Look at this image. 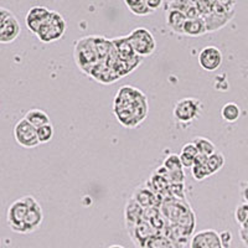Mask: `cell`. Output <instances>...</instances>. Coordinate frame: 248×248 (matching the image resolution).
Segmentation results:
<instances>
[{
    "label": "cell",
    "mask_w": 248,
    "mask_h": 248,
    "mask_svg": "<svg viewBox=\"0 0 248 248\" xmlns=\"http://www.w3.org/2000/svg\"><path fill=\"white\" fill-rule=\"evenodd\" d=\"M51 12H52V10L47 9L46 6H32V8L28 12L25 17V24L26 26H28L29 31L32 32L34 35H36L39 29L41 28V25L44 24V21H45L48 17V15L51 14Z\"/></svg>",
    "instance_id": "4fadbf2b"
},
{
    "label": "cell",
    "mask_w": 248,
    "mask_h": 248,
    "mask_svg": "<svg viewBox=\"0 0 248 248\" xmlns=\"http://www.w3.org/2000/svg\"><path fill=\"white\" fill-rule=\"evenodd\" d=\"M108 248H124V247L123 246H119V245H112V246H109Z\"/></svg>",
    "instance_id": "1f68e13d"
},
{
    "label": "cell",
    "mask_w": 248,
    "mask_h": 248,
    "mask_svg": "<svg viewBox=\"0 0 248 248\" xmlns=\"http://www.w3.org/2000/svg\"><path fill=\"white\" fill-rule=\"evenodd\" d=\"M180 154L186 155V156H190V158H192V159H196L199 155H200L199 154L198 148H196V145H195L192 141H190V143H186L185 145L181 148Z\"/></svg>",
    "instance_id": "83f0119b"
},
{
    "label": "cell",
    "mask_w": 248,
    "mask_h": 248,
    "mask_svg": "<svg viewBox=\"0 0 248 248\" xmlns=\"http://www.w3.org/2000/svg\"><path fill=\"white\" fill-rule=\"evenodd\" d=\"M20 34H21V26L16 16L6 8L0 6V43H14Z\"/></svg>",
    "instance_id": "ba28073f"
},
{
    "label": "cell",
    "mask_w": 248,
    "mask_h": 248,
    "mask_svg": "<svg viewBox=\"0 0 248 248\" xmlns=\"http://www.w3.org/2000/svg\"><path fill=\"white\" fill-rule=\"evenodd\" d=\"M24 118L29 122L30 124H32L35 128H40L43 125H46V124H50V117H48L47 113L43 109H30L25 114Z\"/></svg>",
    "instance_id": "d6986e66"
},
{
    "label": "cell",
    "mask_w": 248,
    "mask_h": 248,
    "mask_svg": "<svg viewBox=\"0 0 248 248\" xmlns=\"http://www.w3.org/2000/svg\"><path fill=\"white\" fill-rule=\"evenodd\" d=\"M202 112V102L198 98H183L176 102L174 109H172V116L180 123H191L195 119H198Z\"/></svg>",
    "instance_id": "52a82bcc"
},
{
    "label": "cell",
    "mask_w": 248,
    "mask_h": 248,
    "mask_svg": "<svg viewBox=\"0 0 248 248\" xmlns=\"http://www.w3.org/2000/svg\"><path fill=\"white\" fill-rule=\"evenodd\" d=\"M66 28H67V24H66L65 17L60 13L52 10L47 19L44 21L41 28L39 29L36 36L44 44L55 43L65 35Z\"/></svg>",
    "instance_id": "277c9868"
},
{
    "label": "cell",
    "mask_w": 248,
    "mask_h": 248,
    "mask_svg": "<svg viewBox=\"0 0 248 248\" xmlns=\"http://www.w3.org/2000/svg\"><path fill=\"white\" fill-rule=\"evenodd\" d=\"M28 201H29V212L28 217H26L25 222V230L26 233H31V232L36 231L39 229L44 220V212L41 209V205L39 201L34 198L28 195Z\"/></svg>",
    "instance_id": "7c38bea8"
},
{
    "label": "cell",
    "mask_w": 248,
    "mask_h": 248,
    "mask_svg": "<svg viewBox=\"0 0 248 248\" xmlns=\"http://www.w3.org/2000/svg\"><path fill=\"white\" fill-rule=\"evenodd\" d=\"M241 196H242L243 201H245L246 203H248V181H247V183H242Z\"/></svg>",
    "instance_id": "4dcf8cb0"
},
{
    "label": "cell",
    "mask_w": 248,
    "mask_h": 248,
    "mask_svg": "<svg viewBox=\"0 0 248 248\" xmlns=\"http://www.w3.org/2000/svg\"><path fill=\"white\" fill-rule=\"evenodd\" d=\"M190 248H225L218 232L202 230L195 233L190 240Z\"/></svg>",
    "instance_id": "8fae6325"
},
{
    "label": "cell",
    "mask_w": 248,
    "mask_h": 248,
    "mask_svg": "<svg viewBox=\"0 0 248 248\" xmlns=\"http://www.w3.org/2000/svg\"><path fill=\"white\" fill-rule=\"evenodd\" d=\"M234 1H212L211 13L202 17L207 26V32H214L227 25L234 16Z\"/></svg>",
    "instance_id": "3957f363"
},
{
    "label": "cell",
    "mask_w": 248,
    "mask_h": 248,
    "mask_svg": "<svg viewBox=\"0 0 248 248\" xmlns=\"http://www.w3.org/2000/svg\"><path fill=\"white\" fill-rule=\"evenodd\" d=\"M133 50L139 57L150 56L156 48V41L147 28H136L127 35Z\"/></svg>",
    "instance_id": "5b68a950"
},
{
    "label": "cell",
    "mask_w": 248,
    "mask_h": 248,
    "mask_svg": "<svg viewBox=\"0 0 248 248\" xmlns=\"http://www.w3.org/2000/svg\"><path fill=\"white\" fill-rule=\"evenodd\" d=\"M163 167L168 170V171H179L183 170V164L180 160V155L178 154H170L163 163Z\"/></svg>",
    "instance_id": "484cf974"
},
{
    "label": "cell",
    "mask_w": 248,
    "mask_h": 248,
    "mask_svg": "<svg viewBox=\"0 0 248 248\" xmlns=\"http://www.w3.org/2000/svg\"><path fill=\"white\" fill-rule=\"evenodd\" d=\"M206 158L207 156H202V155H199L196 161H195L194 167L191 168V174L192 178L196 181H202L206 178L211 176V172H210L209 168L206 165Z\"/></svg>",
    "instance_id": "ffe728a7"
},
{
    "label": "cell",
    "mask_w": 248,
    "mask_h": 248,
    "mask_svg": "<svg viewBox=\"0 0 248 248\" xmlns=\"http://www.w3.org/2000/svg\"><path fill=\"white\" fill-rule=\"evenodd\" d=\"M187 21V17L180 10L168 9L167 10V24L172 32L178 35H184V28Z\"/></svg>",
    "instance_id": "2e32d148"
},
{
    "label": "cell",
    "mask_w": 248,
    "mask_h": 248,
    "mask_svg": "<svg viewBox=\"0 0 248 248\" xmlns=\"http://www.w3.org/2000/svg\"><path fill=\"white\" fill-rule=\"evenodd\" d=\"M148 112V98L140 90L129 85L119 88L113 101V113L123 127H138L147 118Z\"/></svg>",
    "instance_id": "6da1fadb"
},
{
    "label": "cell",
    "mask_w": 248,
    "mask_h": 248,
    "mask_svg": "<svg viewBox=\"0 0 248 248\" xmlns=\"http://www.w3.org/2000/svg\"><path fill=\"white\" fill-rule=\"evenodd\" d=\"M145 211L144 209L137 202L136 200L130 199L125 206V223H127V229H132L139 222H141V218H144Z\"/></svg>",
    "instance_id": "5bb4252c"
},
{
    "label": "cell",
    "mask_w": 248,
    "mask_h": 248,
    "mask_svg": "<svg viewBox=\"0 0 248 248\" xmlns=\"http://www.w3.org/2000/svg\"><path fill=\"white\" fill-rule=\"evenodd\" d=\"M37 129V138H39L40 144H46L54 138L55 129L52 124H46V125H43V127L36 128Z\"/></svg>",
    "instance_id": "d4e9b609"
},
{
    "label": "cell",
    "mask_w": 248,
    "mask_h": 248,
    "mask_svg": "<svg viewBox=\"0 0 248 248\" xmlns=\"http://www.w3.org/2000/svg\"><path fill=\"white\" fill-rule=\"evenodd\" d=\"M222 52L216 46H205L199 54V65L207 72H214L222 65Z\"/></svg>",
    "instance_id": "30bf717a"
},
{
    "label": "cell",
    "mask_w": 248,
    "mask_h": 248,
    "mask_svg": "<svg viewBox=\"0 0 248 248\" xmlns=\"http://www.w3.org/2000/svg\"><path fill=\"white\" fill-rule=\"evenodd\" d=\"M184 243L172 240L165 234H155L145 242L141 248H184Z\"/></svg>",
    "instance_id": "e0dca14e"
},
{
    "label": "cell",
    "mask_w": 248,
    "mask_h": 248,
    "mask_svg": "<svg viewBox=\"0 0 248 248\" xmlns=\"http://www.w3.org/2000/svg\"><path fill=\"white\" fill-rule=\"evenodd\" d=\"M75 60L83 72L87 75L98 66L99 59L96 46V36H86L78 40L75 46Z\"/></svg>",
    "instance_id": "7a4b0ae2"
},
{
    "label": "cell",
    "mask_w": 248,
    "mask_h": 248,
    "mask_svg": "<svg viewBox=\"0 0 248 248\" xmlns=\"http://www.w3.org/2000/svg\"><path fill=\"white\" fill-rule=\"evenodd\" d=\"M225 155L221 152H216L215 154L210 155V156L206 158V165L209 168L211 175H214L222 169L223 165H225Z\"/></svg>",
    "instance_id": "cb8c5ba5"
},
{
    "label": "cell",
    "mask_w": 248,
    "mask_h": 248,
    "mask_svg": "<svg viewBox=\"0 0 248 248\" xmlns=\"http://www.w3.org/2000/svg\"><path fill=\"white\" fill-rule=\"evenodd\" d=\"M192 143L196 145L199 154L202 155V156H210L217 152L216 145L210 139L203 138V137H196V138H194Z\"/></svg>",
    "instance_id": "7402d4cb"
},
{
    "label": "cell",
    "mask_w": 248,
    "mask_h": 248,
    "mask_svg": "<svg viewBox=\"0 0 248 248\" xmlns=\"http://www.w3.org/2000/svg\"><path fill=\"white\" fill-rule=\"evenodd\" d=\"M147 3H148V6L152 9L153 12H155L156 9H159L161 5H163V1H161V0H147Z\"/></svg>",
    "instance_id": "f546056e"
},
{
    "label": "cell",
    "mask_w": 248,
    "mask_h": 248,
    "mask_svg": "<svg viewBox=\"0 0 248 248\" xmlns=\"http://www.w3.org/2000/svg\"><path fill=\"white\" fill-rule=\"evenodd\" d=\"M14 138L20 147L31 149L40 144L37 138V129L25 118L20 119L14 127Z\"/></svg>",
    "instance_id": "9c48e42d"
},
{
    "label": "cell",
    "mask_w": 248,
    "mask_h": 248,
    "mask_svg": "<svg viewBox=\"0 0 248 248\" xmlns=\"http://www.w3.org/2000/svg\"><path fill=\"white\" fill-rule=\"evenodd\" d=\"M234 218H236V222L241 227L248 222V203L243 202L237 206L236 212H234Z\"/></svg>",
    "instance_id": "4316f807"
},
{
    "label": "cell",
    "mask_w": 248,
    "mask_h": 248,
    "mask_svg": "<svg viewBox=\"0 0 248 248\" xmlns=\"http://www.w3.org/2000/svg\"><path fill=\"white\" fill-rule=\"evenodd\" d=\"M221 117L223 121L229 122V123H234L238 121L241 117V108L240 106L234 103V102H229L221 108Z\"/></svg>",
    "instance_id": "44dd1931"
},
{
    "label": "cell",
    "mask_w": 248,
    "mask_h": 248,
    "mask_svg": "<svg viewBox=\"0 0 248 248\" xmlns=\"http://www.w3.org/2000/svg\"><path fill=\"white\" fill-rule=\"evenodd\" d=\"M29 212V201L28 196L15 200L12 205L9 206L8 214H6V221L13 232L16 233L26 234L25 222Z\"/></svg>",
    "instance_id": "8992f818"
},
{
    "label": "cell",
    "mask_w": 248,
    "mask_h": 248,
    "mask_svg": "<svg viewBox=\"0 0 248 248\" xmlns=\"http://www.w3.org/2000/svg\"><path fill=\"white\" fill-rule=\"evenodd\" d=\"M207 32V26H206L205 20L201 16L194 17V19H187L184 28V35L186 36H202Z\"/></svg>",
    "instance_id": "ac0fdd59"
},
{
    "label": "cell",
    "mask_w": 248,
    "mask_h": 248,
    "mask_svg": "<svg viewBox=\"0 0 248 248\" xmlns=\"http://www.w3.org/2000/svg\"><path fill=\"white\" fill-rule=\"evenodd\" d=\"M125 6L129 9V12L138 16H147V15L153 14V10L148 6L147 1L139 0V1H124Z\"/></svg>",
    "instance_id": "603a6c76"
},
{
    "label": "cell",
    "mask_w": 248,
    "mask_h": 248,
    "mask_svg": "<svg viewBox=\"0 0 248 248\" xmlns=\"http://www.w3.org/2000/svg\"><path fill=\"white\" fill-rule=\"evenodd\" d=\"M221 241H222V245L225 248H229L231 246L232 242V233L230 231H223L220 233Z\"/></svg>",
    "instance_id": "f1b7e54d"
},
{
    "label": "cell",
    "mask_w": 248,
    "mask_h": 248,
    "mask_svg": "<svg viewBox=\"0 0 248 248\" xmlns=\"http://www.w3.org/2000/svg\"><path fill=\"white\" fill-rule=\"evenodd\" d=\"M159 195L153 192L148 186H140L136 190L134 195H133V200H136L143 209H153L155 205H158V198Z\"/></svg>",
    "instance_id": "9a60e30c"
}]
</instances>
